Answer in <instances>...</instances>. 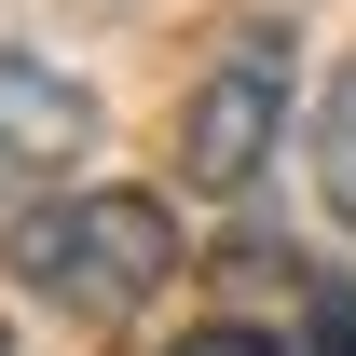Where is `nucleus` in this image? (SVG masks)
Wrapping results in <instances>:
<instances>
[{"label":"nucleus","instance_id":"nucleus-7","mask_svg":"<svg viewBox=\"0 0 356 356\" xmlns=\"http://www.w3.org/2000/svg\"><path fill=\"white\" fill-rule=\"evenodd\" d=\"M0 356H14V343H0Z\"/></svg>","mask_w":356,"mask_h":356},{"label":"nucleus","instance_id":"nucleus-3","mask_svg":"<svg viewBox=\"0 0 356 356\" xmlns=\"http://www.w3.org/2000/svg\"><path fill=\"white\" fill-rule=\"evenodd\" d=\"M83 151H96V96L55 55H0V206H55Z\"/></svg>","mask_w":356,"mask_h":356},{"label":"nucleus","instance_id":"nucleus-2","mask_svg":"<svg viewBox=\"0 0 356 356\" xmlns=\"http://www.w3.org/2000/svg\"><path fill=\"white\" fill-rule=\"evenodd\" d=\"M274 124H288V42L274 28H233L220 69L192 83V110H178V165H192V192H247L274 151Z\"/></svg>","mask_w":356,"mask_h":356},{"label":"nucleus","instance_id":"nucleus-1","mask_svg":"<svg viewBox=\"0 0 356 356\" xmlns=\"http://www.w3.org/2000/svg\"><path fill=\"white\" fill-rule=\"evenodd\" d=\"M165 274H178L165 192H55L14 220V288L83 315V329H124L137 302H165Z\"/></svg>","mask_w":356,"mask_h":356},{"label":"nucleus","instance_id":"nucleus-5","mask_svg":"<svg viewBox=\"0 0 356 356\" xmlns=\"http://www.w3.org/2000/svg\"><path fill=\"white\" fill-rule=\"evenodd\" d=\"M302 356H356V274H329V288H315V315H302Z\"/></svg>","mask_w":356,"mask_h":356},{"label":"nucleus","instance_id":"nucleus-6","mask_svg":"<svg viewBox=\"0 0 356 356\" xmlns=\"http://www.w3.org/2000/svg\"><path fill=\"white\" fill-rule=\"evenodd\" d=\"M178 356H288V343H274V329H192Z\"/></svg>","mask_w":356,"mask_h":356},{"label":"nucleus","instance_id":"nucleus-4","mask_svg":"<svg viewBox=\"0 0 356 356\" xmlns=\"http://www.w3.org/2000/svg\"><path fill=\"white\" fill-rule=\"evenodd\" d=\"M315 192L356 220V55L329 69V96H315Z\"/></svg>","mask_w":356,"mask_h":356}]
</instances>
